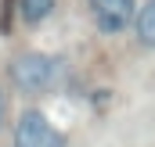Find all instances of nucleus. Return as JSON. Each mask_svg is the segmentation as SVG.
I'll return each mask as SVG.
<instances>
[{
	"mask_svg": "<svg viewBox=\"0 0 155 147\" xmlns=\"http://www.w3.org/2000/svg\"><path fill=\"white\" fill-rule=\"evenodd\" d=\"M137 36L144 47H155V0H148L137 11Z\"/></svg>",
	"mask_w": 155,
	"mask_h": 147,
	"instance_id": "39448f33",
	"label": "nucleus"
},
{
	"mask_svg": "<svg viewBox=\"0 0 155 147\" xmlns=\"http://www.w3.org/2000/svg\"><path fill=\"white\" fill-rule=\"evenodd\" d=\"M15 147H65V136L40 111H25L15 129Z\"/></svg>",
	"mask_w": 155,
	"mask_h": 147,
	"instance_id": "f03ea898",
	"label": "nucleus"
},
{
	"mask_svg": "<svg viewBox=\"0 0 155 147\" xmlns=\"http://www.w3.org/2000/svg\"><path fill=\"white\" fill-rule=\"evenodd\" d=\"M4 111H7V104H4V93H0V126H4Z\"/></svg>",
	"mask_w": 155,
	"mask_h": 147,
	"instance_id": "423d86ee",
	"label": "nucleus"
},
{
	"mask_svg": "<svg viewBox=\"0 0 155 147\" xmlns=\"http://www.w3.org/2000/svg\"><path fill=\"white\" fill-rule=\"evenodd\" d=\"M51 11H54V0H18V14H22L25 25H40V22H47Z\"/></svg>",
	"mask_w": 155,
	"mask_h": 147,
	"instance_id": "20e7f679",
	"label": "nucleus"
},
{
	"mask_svg": "<svg viewBox=\"0 0 155 147\" xmlns=\"http://www.w3.org/2000/svg\"><path fill=\"white\" fill-rule=\"evenodd\" d=\"M61 79H65V61L54 58V54H22V58L11 65V83H15L22 93L54 90Z\"/></svg>",
	"mask_w": 155,
	"mask_h": 147,
	"instance_id": "f257e3e1",
	"label": "nucleus"
},
{
	"mask_svg": "<svg viewBox=\"0 0 155 147\" xmlns=\"http://www.w3.org/2000/svg\"><path fill=\"white\" fill-rule=\"evenodd\" d=\"M87 7L101 33H123L137 18V0H87Z\"/></svg>",
	"mask_w": 155,
	"mask_h": 147,
	"instance_id": "7ed1b4c3",
	"label": "nucleus"
}]
</instances>
